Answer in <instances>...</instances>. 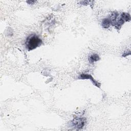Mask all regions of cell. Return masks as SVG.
<instances>
[{
    "mask_svg": "<svg viewBox=\"0 0 131 131\" xmlns=\"http://www.w3.org/2000/svg\"><path fill=\"white\" fill-rule=\"evenodd\" d=\"M42 43V40L35 34L29 35L25 41V46L28 51H31L40 47Z\"/></svg>",
    "mask_w": 131,
    "mask_h": 131,
    "instance_id": "1",
    "label": "cell"
},
{
    "mask_svg": "<svg viewBox=\"0 0 131 131\" xmlns=\"http://www.w3.org/2000/svg\"><path fill=\"white\" fill-rule=\"evenodd\" d=\"M130 15L128 13L123 12L121 14L119 19H117L112 25L114 26L116 29L119 30L125 22L130 21Z\"/></svg>",
    "mask_w": 131,
    "mask_h": 131,
    "instance_id": "2",
    "label": "cell"
},
{
    "mask_svg": "<svg viewBox=\"0 0 131 131\" xmlns=\"http://www.w3.org/2000/svg\"><path fill=\"white\" fill-rule=\"evenodd\" d=\"M86 122L85 118H77L74 119L71 122V126L76 128L77 129H81L85 125Z\"/></svg>",
    "mask_w": 131,
    "mask_h": 131,
    "instance_id": "3",
    "label": "cell"
},
{
    "mask_svg": "<svg viewBox=\"0 0 131 131\" xmlns=\"http://www.w3.org/2000/svg\"><path fill=\"white\" fill-rule=\"evenodd\" d=\"M78 79H90L91 80V82L93 83V84L95 86H96L97 88H100V86H101L100 83L97 81L91 74H86V73L80 74L78 77Z\"/></svg>",
    "mask_w": 131,
    "mask_h": 131,
    "instance_id": "4",
    "label": "cell"
},
{
    "mask_svg": "<svg viewBox=\"0 0 131 131\" xmlns=\"http://www.w3.org/2000/svg\"><path fill=\"white\" fill-rule=\"evenodd\" d=\"M112 24V23L111 19L109 17L103 19L101 24L102 27L104 29H108Z\"/></svg>",
    "mask_w": 131,
    "mask_h": 131,
    "instance_id": "5",
    "label": "cell"
},
{
    "mask_svg": "<svg viewBox=\"0 0 131 131\" xmlns=\"http://www.w3.org/2000/svg\"><path fill=\"white\" fill-rule=\"evenodd\" d=\"M100 59L99 56L97 54H92L90 55L88 57V60L90 63H92L95 62H96Z\"/></svg>",
    "mask_w": 131,
    "mask_h": 131,
    "instance_id": "6",
    "label": "cell"
},
{
    "mask_svg": "<svg viewBox=\"0 0 131 131\" xmlns=\"http://www.w3.org/2000/svg\"><path fill=\"white\" fill-rule=\"evenodd\" d=\"M130 54V51H129L125 52L123 53V54H122V57H126V56H128V55H129Z\"/></svg>",
    "mask_w": 131,
    "mask_h": 131,
    "instance_id": "7",
    "label": "cell"
},
{
    "mask_svg": "<svg viewBox=\"0 0 131 131\" xmlns=\"http://www.w3.org/2000/svg\"><path fill=\"white\" fill-rule=\"evenodd\" d=\"M90 2H91V1H83L80 2V4L81 5H86L89 4V3Z\"/></svg>",
    "mask_w": 131,
    "mask_h": 131,
    "instance_id": "8",
    "label": "cell"
},
{
    "mask_svg": "<svg viewBox=\"0 0 131 131\" xmlns=\"http://www.w3.org/2000/svg\"><path fill=\"white\" fill-rule=\"evenodd\" d=\"M35 2H36V1H27V3L28 4H30V5L33 4Z\"/></svg>",
    "mask_w": 131,
    "mask_h": 131,
    "instance_id": "9",
    "label": "cell"
}]
</instances>
